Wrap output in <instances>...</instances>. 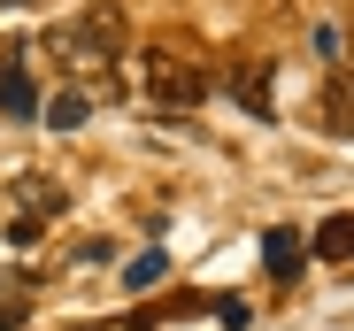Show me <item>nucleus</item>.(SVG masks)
<instances>
[{
	"label": "nucleus",
	"mask_w": 354,
	"mask_h": 331,
	"mask_svg": "<svg viewBox=\"0 0 354 331\" xmlns=\"http://www.w3.org/2000/svg\"><path fill=\"white\" fill-rule=\"evenodd\" d=\"M139 70H147V93H154L162 108H193V100L208 93V70L185 62L177 46H147V54H139Z\"/></svg>",
	"instance_id": "obj_2"
},
{
	"label": "nucleus",
	"mask_w": 354,
	"mask_h": 331,
	"mask_svg": "<svg viewBox=\"0 0 354 331\" xmlns=\"http://www.w3.org/2000/svg\"><path fill=\"white\" fill-rule=\"evenodd\" d=\"M0 116H16V124H31L39 116V85H31V70H0Z\"/></svg>",
	"instance_id": "obj_6"
},
{
	"label": "nucleus",
	"mask_w": 354,
	"mask_h": 331,
	"mask_svg": "<svg viewBox=\"0 0 354 331\" xmlns=\"http://www.w3.org/2000/svg\"><path fill=\"white\" fill-rule=\"evenodd\" d=\"M308 254H324V262H354V216H324L316 239H308Z\"/></svg>",
	"instance_id": "obj_7"
},
{
	"label": "nucleus",
	"mask_w": 354,
	"mask_h": 331,
	"mask_svg": "<svg viewBox=\"0 0 354 331\" xmlns=\"http://www.w3.org/2000/svg\"><path fill=\"white\" fill-rule=\"evenodd\" d=\"M147 316H124V323H77V331H139Z\"/></svg>",
	"instance_id": "obj_11"
},
{
	"label": "nucleus",
	"mask_w": 354,
	"mask_h": 331,
	"mask_svg": "<svg viewBox=\"0 0 354 331\" xmlns=\"http://www.w3.org/2000/svg\"><path fill=\"white\" fill-rule=\"evenodd\" d=\"M301 262H308V239L292 231V224H270V231H262V269H270L277 285L301 278Z\"/></svg>",
	"instance_id": "obj_4"
},
{
	"label": "nucleus",
	"mask_w": 354,
	"mask_h": 331,
	"mask_svg": "<svg viewBox=\"0 0 354 331\" xmlns=\"http://www.w3.org/2000/svg\"><path fill=\"white\" fill-rule=\"evenodd\" d=\"M223 93L239 100L247 116H262V124H270V100H277V77H270V62H262V54H231V62H223Z\"/></svg>",
	"instance_id": "obj_3"
},
{
	"label": "nucleus",
	"mask_w": 354,
	"mask_h": 331,
	"mask_svg": "<svg viewBox=\"0 0 354 331\" xmlns=\"http://www.w3.org/2000/svg\"><path fill=\"white\" fill-rule=\"evenodd\" d=\"M162 278H169V254H162V247H147V254L124 262V285H131V293H147V285H162Z\"/></svg>",
	"instance_id": "obj_8"
},
{
	"label": "nucleus",
	"mask_w": 354,
	"mask_h": 331,
	"mask_svg": "<svg viewBox=\"0 0 354 331\" xmlns=\"http://www.w3.org/2000/svg\"><path fill=\"white\" fill-rule=\"evenodd\" d=\"M0 70H8V54H0Z\"/></svg>",
	"instance_id": "obj_12"
},
{
	"label": "nucleus",
	"mask_w": 354,
	"mask_h": 331,
	"mask_svg": "<svg viewBox=\"0 0 354 331\" xmlns=\"http://www.w3.org/2000/svg\"><path fill=\"white\" fill-rule=\"evenodd\" d=\"M324 131L331 139H354V70L346 62L324 77Z\"/></svg>",
	"instance_id": "obj_5"
},
{
	"label": "nucleus",
	"mask_w": 354,
	"mask_h": 331,
	"mask_svg": "<svg viewBox=\"0 0 354 331\" xmlns=\"http://www.w3.org/2000/svg\"><path fill=\"white\" fill-rule=\"evenodd\" d=\"M316 54H324V62L339 70V54H346V31H339V23H316Z\"/></svg>",
	"instance_id": "obj_10"
},
{
	"label": "nucleus",
	"mask_w": 354,
	"mask_h": 331,
	"mask_svg": "<svg viewBox=\"0 0 354 331\" xmlns=\"http://www.w3.org/2000/svg\"><path fill=\"white\" fill-rule=\"evenodd\" d=\"M115 54H131V23H124V8H115V0H100V8H85V16L70 23V62L108 70Z\"/></svg>",
	"instance_id": "obj_1"
},
{
	"label": "nucleus",
	"mask_w": 354,
	"mask_h": 331,
	"mask_svg": "<svg viewBox=\"0 0 354 331\" xmlns=\"http://www.w3.org/2000/svg\"><path fill=\"white\" fill-rule=\"evenodd\" d=\"M85 116H93V100H85V93H62V100L46 108V124H54V131H77Z\"/></svg>",
	"instance_id": "obj_9"
}]
</instances>
